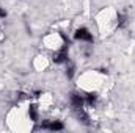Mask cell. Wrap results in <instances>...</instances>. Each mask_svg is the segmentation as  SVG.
Returning a JSON list of instances; mask_svg holds the SVG:
<instances>
[{
    "instance_id": "6da1fadb",
    "label": "cell",
    "mask_w": 135,
    "mask_h": 133,
    "mask_svg": "<svg viewBox=\"0 0 135 133\" xmlns=\"http://www.w3.org/2000/svg\"><path fill=\"white\" fill-rule=\"evenodd\" d=\"M101 83V75L98 72H85L79 77V86L86 91V93H93Z\"/></svg>"
},
{
    "instance_id": "7a4b0ae2",
    "label": "cell",
    "mask_w": 135,
    "mask_h": 133,
    "mask_svg": "<svg viewBox=\"0 0 135 133\" xmlns=\"http://www.w3.org/2000/svg\"><path fill=\"white\" fill-rule=\"evenodd\" d=\"M42 44L49 49V50H60V49H65L66 47V38L58 32H50L42 38Z\"/></svg>"
},
{
    "instance_id": "3957f363",
    "label": "cell",
    "mask_w": 135,
    "mask_h": 133,
    "mask_svg": "<svg viewBox=\"0 0 135 133\" xmlns=\"http://www.w3.org/2000/svg\"><path fill=\"white\" fill-rule=\"evenodd\" d=\"M74 38L79 41V42H93V33L86 28V27H80V28H77L75 30V33H74Z\"/></svg>"
},
{
    "instance_id": "277c9868",
    "label": "cell",
    "mask_w": 135,
    "mask_h": 133,
    "mask_svg": "<svg viewBox=\"0 0 135 133\" xmlns=\"http://www.w3.org/2000/svg\"><path fill=\"white\" fill-rule=\"evenodd\" d=\"M39 129H41V130L57 132V130H63V129H65V125H63L60 121H44V122H41Z\"/></svg>"
},
{
    "instance_id": "5b68a950",
    "label": "cell",
    "mask_w": 135,
    "mask_h": 133,
    "mask_svg": "<svg viewBox=\"0 0 135 133\" xmlns=\"http://www.w3.org/2000/svg\"><path fill=\"white\" fill-rule=\"evenodd\" d=\"M33 66L36 70H44L46 67L49 66V58H46L44 55H38L33 61Z\"/></svg>"
},
{
    "instance_id": "8992f818",
    "label": "cell",
    "mask_w": 135,
    "mask_h": 133,
    "mask_svg": "<svg viewBox=\"0 0 135 133\" xmlns=\"http://www.w3.org/2000/svg\"><path fill=\"white\" fill-rule=\"evenodd\" d=\"M6 17V11L3 8H0V19H5Z\"/></svg>"
},
{
    "instance_id": "52a82bcc",
    "label": "cell",
    "mask_w": 135,
    "mask_h": 133,
    "mask_svg": "<svg viewBox=\"0 0 135 133\" xmlns=\"http://www.w3.org/2000/svg\"><path fill=\"white\" fill-rule=\"evenodd\" d=\"M2 38H3V34H2V30H0V41H2Z\"/></svg>"
}]
</instances>
